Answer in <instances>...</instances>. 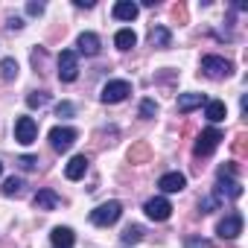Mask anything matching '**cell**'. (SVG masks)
Segmentation results:
<instances>
[{
  "label": "cell",
  "mask_w": 248,
  "mask_h": 248,
  "mask_svg": "<svg viewBox=\"0 0 248 248\" xmlns=\"http://www.w3.org/2000/svg\"><path fill=\"white\" fill-rule=\"evenodd\" d=\"M120 216H123V204H120V202H102L99 207L91 210V222H93L96 228H108V225H114Z\"/></svg>",
  "instance_id": "6da1fadb"
},
{
  "label": "cell",
  "mask_w": 248,
  "mask_h": 248,
  "mask_svg": "<svg viewBox=\"0 0 248 248\" xmlns=\"http://www.w3.org/2000/svg\"><path fill=\"white\" fill-rule=\"evenodd\" d=\"M0 76H3L6 82H12V79H18V62H15L12 56H6L3 62H0Z\"/></svg>",
  "instance_id": "44dd1931"
},
{
  "label": "cell",
  "mask_w": 248,
  "mask_h": 248,
  "mask_svg": "<svg viewBox=\"0 0 248 248\" xmlns=\"http://www.w3.org/2000/svg\"><path fill=\"white\" fill-rule=\"evenodd\" d=\"M32 204H35V210H56L62 204V199H59L56 190H38L32 196Z\"/></svg>",
  "instance_id": "5bb4252c"
},
{
  "label": "cell",
  "mask_w": 248,
  "mask_h": 248,
  "mask_svg": "<svg viewBox=\"0 0 248 248\" xmlns=\"http://www.w3.org/2000/svg\"><path fill=\"white\" fill-rule=\"evenodd\" d=\"M158 187H161V193H181L187 187V178L181 172H164L158 178Z\"/></svg>",
  "instance_id": "4fadbf2b"
},
{
  "label": "cell",
  "mask_w": 248,
  "mask_h": 248,
  "mask_svg": "<svg viewBox=\"0 0 248 248\" xmlns=\"http://www.w3.org/2000/svg\"><path fill=\"white\" fill-rule=\"evenodd\" d=\"M138 12H140V6H138V3H132V0H117L114 9H111V15H114L117 21H135V18H138Z\"/></svg>",
  "instance_id": "9a60e30c"
},
{
  "label": "cell",
  "mask_w": 248,
  "mask_h": 248,
  "mask_svg": "<svg viewBox=\"0 0 248 248\" xmlns=\"http://www.w3.org/2000/svg\"><path fill=\"white\" fill-rule=\"evenodd\" d=\"M76 6H79V9H91V6H93V0H76Z\"/></svg>",
  "instance_id": "1f68e13d"
},
{
  "label": "cell",
  "mask_w": 248,
  "mask_h": 248,
  "mask_svg": "<svg viewBox=\"0 0 248 248\" xmlns=\"http://www.w3.org/2000/svg\"><path fill=\"white\" fill-rule=\"evenodd\" d=\"M143 239V228L140 225H129L123 231V245H132V242H140Z\"/></svg>",
  "instance_id": "7402d4cb"
},
{
  "label": "cell",
  "mask_w": 248,
  "mask_h": 248,
  "mask_svg": "<svg viewBox=\"0 0 248 248\" xmlns=\"http://www.w3.org/2000/svg\"><path fill=\"white\" fill-rule=\"evenodd\" d=\"M18 164H21V170H35V167H38V158H32V155H21Z\"/></svg>",
  "instance_id": "83f0119b"
},
{
  "label": "cell",
  "mask_w": 248,
  "mask_h": 248,
  "mask_svg": "<svg viewBox=\"0 0 248 248\" xmlns=\"http://www.w3.org/2000/svg\"><path fill=\"white\" fill-rule=\"evenodd\" d=\"M73 239H76V236H73L70 228H62V225H59V228L50 231V242H53V248H73Z\"/></svg>",
  "instance_id": "e0dca14e"
},
{
  "label": "cell",
  "mask_w": 248,
  "mask_h": 248,
  "mask_svg": "<svg viewBox=\"0 0 248 248\" xmlns=\"http://www.w3.org/2000/svg\"><path fill=\"white\" fill-rule=\"evenodd\" d=\"M76 50H79L82 56H96V53L102 50V41H99L96 32H82V35L76 38Z\"/></svg>",
  "instance_id": "8fae6325"
},
{
  "label": "cell",
  "mask_w": 248,
  "mask_h": 248,
  "mask_svg": "<svg viewBox=\"0 0 248 248\" xmlns=\"http://www.w3.org/2000/svg\"><path fill=\"white\" fill-rule=\"evenodd\" d=\"M216 233L219 239H236L242 233V216L239 213H228L219 225H216Z\"/></svg>",
  "instance_id": "9c48e42d"
},
{
  "label": "cell",
  "mask_w": 248,
  "mask_h": 248,
  "mask_svg": "<svg viewBox=\"0 0 248 248\" xmlns=\"http://www.w3.org/2000/svg\"><path fill=\"white\" fill-rule=\"evenodd\" d=\"M47 102H50V93H47V91H32V93L27 96V105H30V108H44Z\"/></svg>",
  "instance_id": "603a6c76"
},
{
  "label": "cell",
  "mask_w": 248,
  "mask_h": 248,
  "mask_svg": "<svg viewBox=\"0 0 248 248\" xmlns=\"http://www.w3.org/2000/svg\"><path fill=\"white\" fill-rule=\"evenodd\" d=\"M138 44V35H135V30H117V35H114V47L117 50H132Z\"/></svg>",
  "instance_id": "d6986e66"
},
{
  "label": "cell",
  "mask_w": 248,
  "mask_h": 248,
  "mask_svg": "<svg viewBox=\"0 0 248 248\" xmlns=\"http://www.w3.org/2000/svg\"><path fill=\"white\" fill-rule=\"evenodd\" d=\"M21 193H24V181L21 178L12 175V178L3 181V196H21Z\"/></svg>",
  "instance_id": "cb8c5ba5"
},
{
  "label": "cell",
  "mask_w": 248,
  "mask_h": 248,
  "mask_svg": "<svg viewBox=\"0 0 248 248\" xmlns=\"http://www.w3.org/2000/svg\"><path fill=\"white\" fill-rule=\"evenodd\" d=\"M219 202L228 196V199H239L242 196V184L236 181V175H219V184H216V193H213Z\"/></svg>",
  "instance_id": "30bf717a"
},
{
  "label": "cell",
  "mask_w": 248,
  "mask_h": 248,
  "mask_svg": "<svg viewBox=\"0 0 248 248\" xmlns=\"http://www.w3.org/2000/svg\"><path fill=\"white\" fill-rule=\"evenodd\" d=\"M155 114H158V102H155V99H143V102H140V117H143V120H152Z\"/></svg>",
  "instance_id": "d4e9b609"
},
{
  "label": "cell",
  "mask_w": 248,
  "mask_h": 248,
  "mask_svg": "<svg viewBox=\"0 0 248 248\" xmlns=\"http://www.w3.org/2000/svg\"><path fill=\"white\" fill-rule=\"evenodd\" d=\"M27 12L30 15H41L44 12V3H27Z\"/></svg>",
  "instance_id": "f546056e"
},
{
  "label": "cell",
  "mask_w": 248,
  "mask_h": 248,
  "mask_svg": "<svg viewBox=\"0 0 248 248\" xmlns=\"http://www.w3.org/2000/svg\"><path fill=\"white\" fill-rule=\"evenodd\" d=\"M132 93V85L126 82V79H111L105 88H102V93H99V99L105 102V105H117V102H123Z\"/></svg>",
  "instance_id": "7a4b0ae2"
},
{
  "label": "cell",
  "mask_w": 248,
  "mask_h": 248,
  "mask_svg": "<svg viewBox=\"0 0 248 248\" xmlns=\"http://www.w3.org/2000/svg\"><path fill=\"white\" fill-rule=\"evenodd\" d=\"M204 117H207L210 123H222V120L228 117L225 102H222V99H207V102H204Z\"/></svg>",
  "instance_id": "ac0fdd59"
},
{
  "label": "cell",
  "mask_w": 248,
  "mask_h": 248,
  "mask_svg": "<svg viewBox=\"0 0 248 248\" xmlns=\"http://www.w3.org/2000/svg\"><path fill=\"white\" fill-rule=\"evenodd\" d=\"M35 138H38V123L32 117H18L15 120V140L30 146V143H35Z\"/></svg>",
  "instance_id": "52a82bcc"
},
{
  "label": "cell",
  "mask_w": 248,
  "mask_h": 248,
  "mask_svg": "<svg viewBox=\"0 0 248 248\" xmlns=\"http://www.w3.org/2000/svg\"><path fill=\"white\" fill-rule=\"evenodd\" d=\"M184 245H187V248H210V245H207L204 239H193V236H190V239H187Z\"/></svg>",
  "instance_id": "f1b7e54d"
},
{
  "label": "cell",
  "mask_w": 248,
  "mask_h": 248,
  "mask_svg": "<svg viewBox=\"0 0 248 248\" xmlns=\"http://www.w3.org/2000/svg\"><path fill=\"white\" fill-rule=\"evenodd\" d=\"M149 41H152V47H161V50H167V47L172 44V32H170L167 27H152V32H149Z\"/></svg>",
  "instance_id": "ffe728a7"
},
{
  "label": "cell",
  "mask_w": 248,
  "mask_h": 248,
  "mask_svg": "<svg viewBox=\"0 0 248 248\" xmlns=\"http://www.w3.org/2000/svg\"><path fill=\"white\" fill-rule=\"evenodd\" d=\"M73 114H76V105H73V102L64 99V102L56 105V117H64V120H67V117H73Z\"/></svg>",
  "instance_id": "484cf974"
},
{
  "label": "cell",
  "mask_w": 248,
  "mask_h": 248,
  "mask_svg": "<svg viewBox=\"0 0 248 248\" xmlns=\"http://www.w3.org/2000/svg\"><path fill=\"white\" fill-rule=\"evenodd\" d=\"M202 70H204L210 79H228L231 70H233V64H231L228 59H222V56H204V59H202Z\"/></svg>",
  "instance_id": "277c9868"
},
{
  "label": "cell",
  "mask_w": 248,
  "mask_h": 248,
  "mask_svg": "<svg viewBox=\"0 0 248 248\" xmlns=\"http://www.w3.org/2000/svg\"><path fill=\"white\" fill-rule=\"evenodd\" d=\"M76 129H70V126H56V129H50V146L56 149V152H67L73 143H76Z\"/></svg>",
  "instance_id": "8992f818"
},
{
  "label": "cell",
  "mask_w": 248,
  "mask_h": 248,
  "mask_svg": "<svg viewBox=\"0 0 248 248\" xmlns=\"http://www.w3.org/2000/svg\"><path fill=\"white\" fill-rule=\"evenodd\" d=\"M88 164H91V161H88L85 155H73V158L67 161V167H64V175H67L70 181H79V178L88 172Z\"/></svg>",
  "instance_id": "2e32d148"
},
{
  "label": "cell",
  "mask_w": 248,
  "mask_h": 248,
  "mask_svg": "<svg viewBox=\"0 0 248 248\" xmlns=\"http://www.w3.org/2000/svg\"><path fill=\"white\" fill-rule=\"evenodd\" d=\"M79 76V53L76 50H62L59 53V79L62 82H76Z\"/></svg>",
  "instance_id": "3957f363"
},
{
  "label": "cell",
  "mask_w": 248,
  "mask_h": 248,
  "mask_svg": "<svg viewBox=\"0 0 248 248\" xmlns=\"http://www.w3.org/2000/svg\"><path fill=\"white\" fill-rule=\"evenodd\" d=\"M6 27H9V30H21V27H24V18H9Z\"/></svg>",
  "instance_id": "4dcf8cb0"
},
{
  "label": "cell",
  "mask_w": 248,
  "mask_h": 248,
  "mask_svg": "<svg viewBox=\"0 0 248 248\" xmlns=\"http://www.w3.org/2000/svg\"><path fill=\"white\" fill-rule=\"evenodd\" d=\"M143 213H146L152 222H167V219L172 216V204H170L167 196H155V199H149V202L143 204Z\"/></svg>",
  "instance_id": "5b68a950"
},
{
  "label": "cell",
  "mask_w": 248,
  "mask_h": 248,
  "mask_svg": "<svg viewBox=\"0 0 248 248\" xmlns=\"http://www.w3.org/2000/svg\"><path fill=\"white\" fill-rule=\"evenodd\" d=\"M0 175H3V164H0Z\"/></svg>",
  "instance_id": "d6a6232c"
},
{
  "label": "cell",
  "mask_w": 248,
  "mask_h": 248,
  "mask_svg": "<svg viewBox=\"0 0 248 248\" xmlns=\"http://www.w3.org/2000/svg\"><path fill=\"white\" fill-rule=\"evenodd\" d=\"M207 102V96L204 93H196V91H187V93H178V111L181 114H190V111H196V108H202Z\"/></svg>",
  "instance_id": "7c38bea8"
},
{
  "label": "cell",
  "mask_w": 248,
  "mask_h": 248,
  "mask_svg": "<svg viewBox=\"0 0 248 248\" xmlns=\"http://www.w3.org/2000/svg\"><path fill=\"white\" fill-rule=\"evenodd\" d=\"M225 140V135L216 129V126H210V129H204L202 135H199V140H196V155H210V152H216V146Z\"/></svg>",
  "instance_id": "ba28073f"
},
{
  "label": "cell",
  "mask_w": 248,
  "mask_h": 248,
  "mask_svg": "<svg viewBox=\"0 0 248 248\" xmlns=\"http://www.w3.org/2000/svg\"><path fill=\"white\" fill-rule=\"evenodd\" d=\"M219 204H222V202H219L216 196H207L204 202H199V210H202V213H210V210H213V207H219Z\"/></svg>",
  "instance_id": "4316f807"
}]
</instances>
